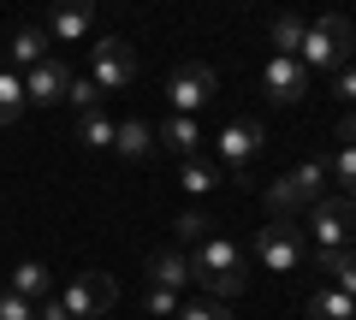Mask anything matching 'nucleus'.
I'll list each match as a JSON object with an SVG mask.
<instances>
[{
    "label": "nucleus",
    "instance_id": "obj_1",
    "mask_svg": "<svg viewBox=\"0 0 356 320\" xmlns=\"http://www.w3.org/2000/svg\"><path fill=\"white\" fill-rule=\"evenodd\" d=\"M191 285H202L214 303L238 296L243 285H250V249L232 244V237H214V231H208L202 244L191 249Z\"/></svg>",
    "mask_w": 356,
    "mask_h": 320
},
{
    "label": "nucleus",
    "instance_id": "obj_2",
    "mask_svg": "<svg viewBox=\"0 0 356 320\" xmlns=\"http://www.w3.org/2000/svg\"><path fill=\"white\" fill-rule=\"evenodd\" d=\"M350 53H356L350 18H344V12H321L315 24H309V36H303L297 65H303V71H339V65H350Z\"/></svg>",
    "mask_w": 356,
    "mask_h": 320
},
{
    "label": "nucleus",
    "instance_id": "obj_3",
    "mask_svg": "<svg viewBox=\"0 0 356 320\" xmlns=\"http://www.w3.org/2000/svg\"><path fill=\"white\" fill-rule=\"evenodd\" d=\"M321 196H327V160H303V167H291L261 202H267V219H297V214H309Z\"/></svg>",
    "mask_w": 356,
    "mask_h": 320
},
{
    "label": "nucleus",
    "instance_id": "obj_4",
    "mask_svg": "<svg viewBox=\"0 0 356 320\" xmlns=\"http://www.w3.org/2000/svg\"><path fill=\"white\" fill-rule=\"evenodd\" d=\"M255 261L261 267H273V273H291V267H303V255H309V237H303V226L297 219H267L261 231H255Z\"/></svg>",
    "mask_w": 356,
    "mask_h": 320
},
{
    "label": "nucleus",
    "instance_id": "obj_5",
    "mask_svg": "<svg viewBox=\"0 0 356 320\" xmlns=\"http://www.w3.org/2000/svg\"><path fill=\"white\" fill-rule=\"evenodd\" d=\"M309 237H315V249H356V202L350 196H321L309 208Z\"/></svg>",
    "mask_w": 356,
    "mask_h": 320
},
{
    "label": "nucleus",
    "instance_id": "obj_6",
    "mask_svg": "<svg viewBox=\"0 0 356 320\" xmlns=\"http://www.w3.org/2000/svg\"><path fill=\"white\" fill-rule=\"evenodd\" d=\"M113 303H119V285L107 279V273H77L60 291L65 320H102V314H113Z\"/></svg>",
    "mask_w": 356,
    "mask_h": 320
},
{
    "label": "nucleus",
    "instance_id": "obj_7",
    "mask_svg": "<svg viewBox=\"0 0 356 320\" xmlns=\"http://www.w3.org/2000/svg\"><path fill=\"white\" fill-rule=\"evenodd\" d=\"M261 154V125L255 119H232L220 130V178L232 184H250V160Z\"/></svg>",
    "mask_w": 356,
    "mask_h": 320
},
{
    "label": "nucleus",
    "instance_id": "obj_8",
    "mask_svg": "<svg viewBox=\"0 0 356 320\" xmlns=\"http://www.w3.org/2000/svg\"><path fill=\"white\" fill-rule=\"evenodd\" d=\"M214 101V65H178L172 77H166V107H172L178 119H196L202 107Z\"/></svg>",
    "mask_w": 356,
    "mask_h": 320
},
{
    "label": "nucleus",
    "instance_id": "obj_9",
    "mask_svg": "<svg viewBox=\"0 0 356 320\" xmlns=\"http://www.w3.org/2000/svg\"><path fill=\"white\" fill-rule=\"evenodd\" d=\"M131 77H137V48H131V42L102 36L89 48V83H95V90H125Z\"/></svg>",
    "mask_w": 356,
    "mask_h": 320
},
{
    "label": "nucleus",
    "instance_id": "obj_10",
    "mask_svg": "<svg viewBox=\"0 0 356 320\" xmlns=\"http://www.w3.org/2000/svg\"><path fill=\"white\" fill-rule=\"evenodd\" d=\"M303 90H309V71L297 60H280V53H273V60L261 65V95L273 107H297V101H303Z\"/></svg>",
    "mask_w": 356,
    "mask_h": 320
},
{
    "label": "nucleus",
    "instance_id": "obj_11",
    "mask_svg": "<svg viewBox=\"0 0 356 320\" xmlns=\"http://www.w3.org/2000/svg\"><path fill=\"white\" fill-rule=\"evenodd\" d=\"M65 83H72V65L42 60L36 71H24V101L36 107V113H48V107H60V101H65Z\"/></svg>",
    "mask_w": 356,
    "mask_h": 320
},
{
    "label": "nucleus",
    "instance_id": "obj_12",
    "mask_svg": "<svg viewBox=\"0 0 356 320\" xmlns=\"http://www.w3.org/2000/svg\"><path fill=\"white\" fill-rule=\"evenodd\" d=\"M154 149H166L172 160H196V154H202V125L172 113L166 125H154Z\"/></svg>",
    "mask_w": 356,
    "mask_h": 320
},
{
    "label": "nucleus",
    "instance_id": "obj_13",
    "mask_svg": "<svg viewBox=\"0 0 356 320\" xmlns=\"http://www.w3.org/2000/svg\"><path fill=\"white\" fill-rule=\"evenodd\" d=\"M89 30H95V6L89 0H60L48 12V36H60V42H83Z\"/></svg>",
    "mask_w": 356,
    "mask_h": 320
},
{
    "label": "nucleus",
    "instance_id": "obj_14",
    "mask_svg": "<svg viewBox=\"0 0 356 320\" xmlns=\"http://www.w3.org/2000/svg\"><path fill=\"white\" fill-rule=\"evenodd\" d=\"M6 53H13V71H36V65L48 60V30L42 24H13Z\"/></svg>",
    "mask_w": 356,
    "mask_h": 320
},
{
    "label": "nucleus",
    "instance_id": "obj_15",
    "mask_svg": "<svg viewBox=\"0 0 356 320\" xmlns=\"http://www.w3.org/2000/svg\"><path fill=\"white\" fill-rule=\"evenodd\" d=\"M113 154H119V160H131V167H143V160L154 154V125H149V119H119Z\"/></svg>",
    "mask_w": 356,
    "mask_h": 320
},
{
    "label": "nucleus",
    "instance_id": "obj_16",
    "mask_svg": "<svg viewBox=\"0 0 356 320\" xmlns=\"http://www.w3.org/2000/svg\"><path fill=\"white\" fill-rule=\"evenodd\" d=\"M149 285L184 291V285H191V255H178V249H154V255H149Z\"/></svg>",
    "mask_w": 356,
    "mask_h": 320
},
{
    "label": "nucleus",
    "instance_id": "obj_17",
    "mask_svg": "<svg viewBox=\"0 0 356 320\" xmlns=\"http://www.w3.org/2000/svg\"><path fill=\"white\" fill-rule=\"evenodd\" d=\"M303 36H309V18H297V12H280L267 24V42H273L280 60H297V53H303Z\"/></svg>",
    "mask_w": 356,
    "mask_h": 320
},
{
    "label": "nucleus",
    "instance_id": "obj_18",
    "mask_svg": "<svg viewBox=\"0 0 356 320\" xmlns=\"http://www.w3.org/2000/svg\"><path fill=\"white\" fill-rule=\"evenodd\" d=\"M315 267L332 279V291L356 296V249H315Z\"/></svg>",
    "mask_w": 356,
    "mask_h": 320
},
{
    "label": "nucleus",
    "instance_id": "obj_19",
    "mask_svg": "<svg viewBox=\"0 0 356 320\" xmlns=\"http://www.w3.org/2000/svg\"><path fill=\"white\" fill-rule=\"evenodd\" d=\"M13 296H24V303H48V296H54V273L42 267V261H18V267H13Z\"/></svg>",
    "mask_w": 356,
    "mask_h": 320
},
{
    "label": "nucleus",
    "instance_id": "obj_20",
    "mask_svg": "<svg viewBox=\"0 0 356 320\" xmlns=\"http://www.w3.org/2000/svg\"><path fill=\"white\" fill-rule=\"evenodd\" d=\"M30 101H24V77L18 71H0V125H24Z\"/></svg>",
    "mask_w": 356,
    "mask_h": 320
},
{
    "label": "nucleus",
    "instance_id": "obj_21",
    "mask_svg": "<svg viewBox=\"0 0 356 320\" xmlns=\"http://www.w3.org/2000/svg\"><path fill=\"white\" fill-rule=\"evenodd\" d=\"M309 320H356V296H344V291H315L309 296Z\"/></svg>",
    "mask_w": 356,
    "mask_h": 320
},
{
    "label": "nucleus",
    "instance_id": "obj_22",
    "mask_svg": "<svg viewBox=\"0 0 356 320\" xmlns=\"http://www.w3.org/2000/svg\"><path fill=\"white\" fill-rule=\"evenodd\" d=\"M113 130H119V119H107L102 107L77 119V142H83V149H113Z\"/></svg>",
    "mask_w": 356,
    "mask_h": 320
},
{
    "label": "nucleus",
    "instance_id": "obj_23",
    "mask_svg": "<svg viewBox=\"0 0 356 320\" xmlns=\"http://www.w3.org/2000/svg\"><path fill=\"white\" fill-rule=\"evenodd\" d=\"M178 178H184V190H191V196H208L220 184V172H214L208 154H196V160H178Z\"/></svg>",
    "mask_w": 356,
    "mask_h": 320
},
{
    "label": "nucleus",
    "instance_id": "obj_24",
    "mask_svg": "<svg viewBox=\"0 0 356 320\" xmlns=\"http://www.w3.org/2000/svg\"><path fill=\"white\" fill-rule=\"evenodd\" d=\"M172 320H232V308L214 303V296H196V303H178Z\"/></svg>",
    "mask_w": 356,
    "mask_h": 320
},
{
    "label": "nucleus",
    "instance_id": "obj_25",
    "mask_svg": "<svg viewBox=\"0 0 356 320\" xmlns=\"http://www.w3.org/2000/svg\"><path fill=\"white\" fill-rule=\"evenodd\" d=\"M327 172H332V178L344 184L339 196H350V202H356V149H339V154L327 160Z\"/></svg>",
    "mask_w": 356,
    "mask_h": 320
},
{
    "label": "nucleus",
    "instance_id": "obj_26",
    "mask_svg": "<svg viewBox=\"0 0 356 320\" xmlns=\"http://www.w3.org/2000/svg\"><path fill=\"white\" fill-rule=\"evenodd\" d=\"M65 101H72V107H77V119H83V113H95V101H102V90H95L89 77H77V71H72V83H65Z\"/></svg>",
    "mask_w": 356,
    "mask_h": 320
},
{
    "label": "nucleus",
    "instance_id": "obj_27",
    "mask_svg": "<svg viewBox=\"0 0 356 320\" xmlns=\"http://www.w3.org/2000/svg\"><path fill=\"white\" fill-rule=\"evenodd\" d=\"M172 231L184 237V244H202L208 237V214L202 208H184V214H172Z\"/></svg>",
    "mask_w": 356,
    "mask_h": 320
},
{
    "label": "nucleus",
    "instance_id": "obj_28",
    "mask_svg": "<svg viewBox=\"0 0 356 320\" xmlns=\"http://www.w3.org/2000/svg\"><path fill=\"white\" fill-rule=\"evenodd\" d=\"M178 303H184V296L166 291V285H149V291H143V308H149V314H178Z\"/></svg>",
    "mask_w": 356,
    "mask_h": 320
},
{
    "label": "nucleus",
    "instance_id": "obj_29",
    "mask_svg": "<svg viewBox=\"0 0 356 320\" xmlns=\"http://www.w3.org/2000/svg\"><path fill=\"white\" fill-rule=\"evenodd\" d=\"M0 320H36V303H24V296L0 291Z\"/></svg>",
    "mask_w": 356,
    "mask_h": 320
},
{
    "label": "nucleus",
    "instance_id": "obj_30",
    "mask_svg": "<svg viewBox=\"0 0 356 320\" xmlns=\"http://www.w3.org/2000/svg\"><path fill=\"white\" fill-rule=\"evenodd\" d=\"M332 95H339V101H350V107H356V60H350V65H339V71H332Z\"/></svg>",
    "mask_w": 356,
    "mask_h": 320
},
{
    "label": "nucleus",
    "instance_id": "obj_31",
    "mask_svg": "<svg viewBox=\"0 0 356 320\" xmlns=\"http://www.w3.org/2000/svg\"><path fill=\"white\" fill-rule=\"evenodd\" d=\"M339 149H356V107L344 113V125H339Z\"/></svg>",
    "mask_w": 356,
    "mask_h": 320
},
{
    "label": "nucleus",
    "instance_id": "obj_32",
    "mask_svg": "<svg viewBox=\"0 0 356 320\" xmlns=\"http://www.w3.org/2000/svg\"><path fill=\"white\" fill-rule=\"evenodd\" d=\"M36 320H65V308H60V296H48V303H36Z\"/></svg>",
    "mask_w": 356,
    "mask_h": 320
}]
</instances>
